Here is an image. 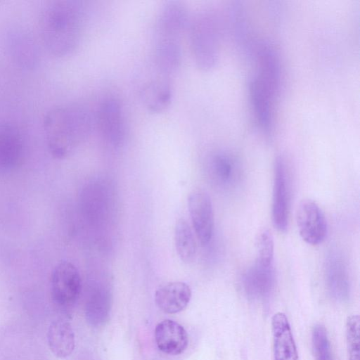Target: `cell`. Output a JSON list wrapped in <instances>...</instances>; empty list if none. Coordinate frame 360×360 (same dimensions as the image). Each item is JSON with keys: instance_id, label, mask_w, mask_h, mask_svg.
<instances>
[{"instance_id": "cell-1", "label": "cell", "mask_w": 360, "mask_h": 360, "mask_svg": "<svg viewBox=\"0 0 360 360\" xmlns=\"http://www.w3.org/2000/svg\"><path fill=\"white\" fill-rule=\"evenodd\" d=\"M86 11L82 1L49 2L39 18V34L45 49L53 56H69L79 46L84 31Z\"/></svg>"}, {"instance_id": "cell-2", "label": "cell", "mask_w": 360, "mask_h": 360, "mask_svg": "<svg viewBox=\"0 0 360 360\" xmlns=\"http://www.w3.org/2000/svg\"><path fill=\"white\" fill-rule=\"evenodd\" d=\"M189 19L185 6L168 1L157 15L153 37V60L158 74L169 78L179 68L182 58V39Z\"/></svg>"}, {"instance_id": "cell-3", "label": "cell", "mask_w": 360, "mask_h": 360, "mask_svg": "<svg viewBox=\"0 0 360 360\" xmlns=\"http://www.w3.org/2000/svg\"><path fill=\"white\" fill-rule=\"evenodd\" d=\"M89 111L80 105L58 106L44 115L43 129L50 153L63 158L89 135L93 127Z\"/></svg>"}, {"instance_id": "cell-4", "label": "cell", "mask_w": 360, "mask_h": 360, "mask_svg": "<svg viewBox=\"0 0 360 360\" xmlns=\"http://www.w3.org/2000/svg\"><path fill=\"white\" fill-rule=\"evenodd\" d=\"M191 49L197 67L203 70L213 69L219 58V25L212 10L198 12L188 22Z\"/></svg>"}, {"instance_id": "cell-5", "label": "cell", "mask_w": 360, "mask_h": 360, "mask_svg": "<svg viewBox=\"0 0 360 360\" xmlns=\"http://www.w3.org/2000/svg\"><path fill=\"white\" fill-rule=\"evenodd\" d=\"M95 123L105 145L113 148L123 145L127 136V124L124 108L118 98L108 97L101 103Z\"/></svg>"}, {"instance_id": "cell-6", "label": "cell", "mask_w": 360, "mask_h": 360, "mask_svg": "<svg viewBox=\"0 0 360 360\" xmlns=\"http://www.w3.org/2000/svg\"><path fill=\"white\" fill-rule=\"evenodd\" d=\"M82 289L79 272L69 261L59 262L53 269L51 277V295L55 304L60 308H69L78 300Z\"/></svg>"}, {"instance_id": "cell-7", "label": "cell", "mask_w": 360, "mask_h": 360, "mask_svg": "<svg viewBox=\"0 0 360 360\" xmlns=\"http://www.w3.org/2000/svg\"><path fill=\"white\" fill-rule=\"evenodd\" d=\"M296 222L299 233L307 243L316 245L321 243L328 232L324 214L314 201L302 200L297 209Z\"/></svg>"}, {"instance_id": "cell-8", "label": "cell", "mask_w": 360, "mask_h": 360, "mask_svg": "<svg viewBox=\"0 0 360 360\" xmlns=\"http://www.w3.org/2000/svg\"><path fill=\"white\" fill-rule=\"evenodd\" d=\"M188 209L195 234L202 245L212 239L214 213L210 195L201 190L193 191L188 196Z\"/></svg>"}, {"instance_id": "cell-9", "label": "cell", "mask_w": 360, "mask_h": 360, "mask_svg": "<svg viewBox=\"0 0 360 360\" xmlns=\"http://www.w3.org/2000/svg\"><path fill=\"white\" fill-rule=\"evenodd\" d=\"M289 193L285 163L282 156L274 162L272 195V221L278 231L285 232L288 225Z\"/></svg>"}, {"instance_id": "cell-10", "label": "cell", "mask_w": 360, "mask_h": 360, "mask_svg": "<svg viewBox=\"0 0 360 360\" xmlns=\"http://www.w3.org/2000/svg\"><path fill=\"white\" fill-rule=\"evenodd\" d=\"M259 72L257 78L275 98L281 89V65L276 50L268 43L263 42L257 51Z\"/></svg>"}, {"instance_id": "cell-11", "label": "cell", "mask_w": 360, "mask_h": 360, "mask_svg": "<svg viewBox=\"0 0 360 360\" xmlns=\"http://www.w3.org/2000/svg\"><path fill=\"white\" fill-rule=\"evenodd\" d=\"M248 91L250 103L258 125L263 134L266 138H270L274 131L272 101L274 98L256 76L250 79Z\"/></svg>"}, {"instance_id": "cell-12", "label": "cell", "mask_w": 360, "mask_h": 360, "mask_svg": "<svg viewBox=\"0 0 360 360\" xmlns=\"http://www.w3.org/2000/svg\"><path fill=\"white\" fill-rule=\"evenodd\" d=\"M275 285L273 265L255 262L245 273L243 286L246 295L252 300H264L271 294Z\"/></svg>"}, {"instance_id": "cell-13", "label": "cell", "mask_w": 360, "mask_h": 360, "mask_svg": "<svg viewBox=\"0 0 360 360\" xmlns=\"http://www.w3.org/2000/svg\"><path fill=\"white\" fill-rule=\"evenodd\" d=\"M155 340L158 348L169 355L183 353L188 345V336L184 328L170 319L163 320L157 324Z\"/></svg>"}, {"instance_id": "cell-14", "label": "cell", "mask_w": 360, "mask_h": 360, "mask_svg": "<svg viewBox=\"0 0 360 360\" xmlns=\"http://www.w3.org/2000/svg\"><path fill=\"white\" fill-rule=\"evenodd\" d=\"M274 360H298V353L288 318L277 312L271 320Z\"/></svg>"}, {"instance_id": "cell-15", "label": "cell", "mask_w": 360, "mask_h": 360, "mask_svg": "<svg viewBox=\"0 0 360 360\" xmlns=\"http://www.w3.org/2000/svg\"><path fill=\"white\" fill-rule=\"evenodd\" d=\"M191 298L189 285L181 281L165 283L157 289L155 302L165 313L176 314L186 308Z\"/></svg>"}, {"instance_id": "cell-16", "label": "cell", "mask_w": 360, "mask_h": 360, "mask_svg": "<svg viewBox=\"0 0 360 360\" xmlns=\"http://www.w3.org/2000/svg\"><path fill=\"white\" fill-rule=\"evenodd\" d=\"M326 278L330 296L338 302H345L349 296V281L347 269L342 258L332 253L326 265Z\"/></svg>"}, {"instance_id": "cell-17", "label": "cell", "mask_w": 360, "mask_h": 360, "mask_svg": "<svg viewBox=\"0 0 360 360\" xmlns=\"http://www.w3.org/2000/svg\"><path fill=\"white\" fill-rule=\"evenodd\" d=\"M168 78L161 77L146 83L141 90L143 105L150 112L165 110L172 99V89Z\"/></svg>"}, {"instance_id": "cell-18", "label": "cell", "mask_w": 360, "mask_h": 360, "mask_svg": "<svg viewBox=\"0 0 360 360\" xmlns=\"http://www.w3.org/2000/svg\"><path fill=\"white\" fill-rule=\"evenodd\" d=\"M210 169L214 181L224 188H233L241 177L238 162L232 155L224 152H218L212 156Z\"/></svg>"}, {"instance_id": "cell-19", "label": "cell", "mask_w": 360, "mask_h": 360, "mask_svg": "<svg viewBox=\"0 0 360 360\" xmlns=\"http://www.w3.org/2000/svg\"><path fill=\"white\" fill-rule=\"evenodd\" d=\"M47 340L50 349L57 357H68L75 349V334L71 325L66 321H53L48 330Z\"/></svg>"}, {"instance_id": "cell-20", "label": "cell", "mask_w": 360, "mask_h": 360, "mask_svg": "<svg viewBox=\"0 0 360 360\" xmlns=\"http://www.w3.org/2000/svg\"><path fill=\"white\" fill-rule=\"evenodd\" d=\"M22 153V139L19 130L7 122L0 124V166L15 164Z\"/></svg>"}, {"instance_id": "cell-21", "label": "cell", "mask_w": 360, "mask_h": 360, "mask_svg": "<svg viewBox=\"0 0 360 360\" xmlns=\"http://www.w3.org/2000/svg\"><path fill=\"white\" fill-rule=\"evenodd\" d=\"M229 13L234 39L243 53L250 54L252 51V40L245 7L240 1H235L231 6Z\"/></svg>"}, {"instance_id": "cell-22", "label": "cell", "mask_w": 360, "mask_h": 360, "mask_svg": "<svg viewBox=\"0 0 360 360\" xmlns=\"http://www.w3.org/2000/svg\"><path fill=\"white\" fill-rule=\"evenodd\" d=\"M174 245L176 253L180 259L186 264L194 261L197 245L193 231L188 223L184 219H179L174 226Z\"/></svg>"}, {"instance_id": "cell-23", "label": "cell", "mask_w": 360, "mask_h": 360, "mask_svg": "<svg viewBox=\"0 0 360 360\" xmlns=\"http://www.w3.org/2000/svg\"><path fill=\"white\" fill-rule=\"evenodd\" d=\"M111 295L108 288L101 284L93 286L86 302V315L96 321L105 319L110 307Z\"/></svg>"}, {"instance_id": "cell-24", "label": "cell", "mask_w": 360, "mask_h": 360, "mask_svg": "<svg viewBox=\"0 0 360 360\" xmlns=\"http://www.w3.org/2000/svg\"><path fill=\"white\" fill-rule=\"evenodd\" d=\"M12 51L15 60L25 68L32 67L37 59L34 45L27 37H15Z\"/></svg>"}, {"instance_id": "cell-25", "label": "cell", "mask_w": 360, "mask_h": 360, "mask_svg": "<svg viewBox=\"0 0 360 360\" xmlns=\"http://www.w3.org/2000/svg\"><path fill=\"white\" fill-rule=\"evenodd\" d=\"M257 262L264 265H273L274 244L271 231L262 229L257 235L256 239Z\"/></svg>"}, {"instance_id": "cell-26", "label": "cell", "mask_w": 360, "mask_h": 360, "mask_svg": "<svg viewBox=\"0 0 360 360\" xmlns=\"http://www.w3.org/2000/svg\"><path fill=\"white\" fill-rule=\"evenodd\" d=\"M359 317L352 315L348 317L346 324V340L348 360H359L360 335Z\"/></svg>"}, {"instance_id": "cell-27", "label": "cell", "mask_w": 360, "mask_h": 360, "mask_svg": "<svg viewBox=\"0 0 360 360\" xmlns=\"http://www.w3.org/2000/svg\"><path fill=\"white\" fill-rule=\"evenodd\" d=\"M311 339L315 360H333L330 342L323 326L318 324L314 327Z\"/></svg>"}]
</instances>
